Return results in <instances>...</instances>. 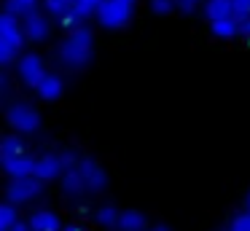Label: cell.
Here are the masks:
<instances>
[{
    "label": "cell",
    "instance_id": "6da1fadb",
    "mask_svg": "<svg viewBox=\"0 0 250 231\" xmlns=\"http://www.w3.org/2000/svg\"><path fill=\"white\" fill-rule=\"evenodd\" d=\"M92 54H94V35L89 27H76L70 30V35L62 41L60 46V62L67 64L73 70H81L92 62Z\"/></svg>",
    "mask_w": 250,
    "mask_h": 231
},
{
    "label": "cell",
    "instance_id": "7a4b0ae2",
    "mask_svg": "<svg viewBox=\"0 0 250 231\" xmlns=\"http://www.w3.org/2000/svg\"><path fill=\"white\" fill-rule=\"evenodd\" d=\"M22 27H19L17 16L3 11L0 14V64H8L14 62V54L22 48L24 38H22Z\"/></svg>",
    "mask_w": 250,
    "mask_h": 231
},
{
    "label": "cell",
    "instance_id": "3957f363",
    "mask_svg": "<svg viewBox=\"0 0 250 231\" xmlns=\"http://www.w3.org/2000/svg\"><path fill=\"white\" fill-rule=\"evenodd\" d=\"M135 3L137 0H103V5L97 11V21L108 30L124 27L135 14Z\"/></svg>",
    "mask_w": 250,
    "mask_h": 231
},
{
    "label": "cell",
    "instance_id": "277c9868",
    "mask_svg": "<svg viewBox=\"0 0 250 231\" xmlns=\"http://www.w3.org/2000/svg\"><path fill=\"white\" fill-rule=\"evenodd\" d=\"M6 121L14 126V132L30 134V132L38 129L41 116H38V110H35L33 105H27V102H14V105H8V110H6Z\"/></svg>",
    "mask_w": 250,
    "mask_h": 231
},
{
    "label": "cell",
    "instance_id": "5b68a950",
    "mask_svg": "<svg viewBox=\"0 0 250 231\" xmlns=\"http://www.w3.org/2000/svg\"><path fill=\"white\" fill-rule=\"evenodd\" d=\"M43 191V183L38 180V177H17V180L8 183L6 188V196L11 204H27L30 199H35L38 193Z\"/></svg>",
    "mask_w": 250,
    "mask_h": 231
},
{
    "label": "cell",
    "instance_id": "8992f818",
    "mask_svg": "<svg viewBox=\"0 0 250 231\" xmlns=\"http://www.w3.org/2000/svg\"><path fill=\"white\" fill-rule=\"evenodd\" d=\"M17 73H19V78H22L24 86H38L46 75L43 57H41V54H24L17 64Z\"/></svg>",
    "mask_w": 250,
    "mask_h": 231
},
{
    "label": "cell",
    "instance_id": "52a82bcc",
    "mask_svg": "<svg viewBox=\"0 0 250 231\" xmlns=\"http://www.w3.org/2000/svg\"><path fill=\"white\" fill-rule=\"evenodd\" d=\"M78 172H81V177H83V183H86L89 191L97 193V191H103V188L108 186V175H105L103 167H100L94 159H86V156H83L81 164H78Z\"/></svg>",
    "mask_w": 250,
    "mask_h": 231
},
{
    "label": "cell",
    "instance_id": "ba28073f",
    "mask_svg": "<svg viewBox=\"0 0 250 231\" xmlns=\"http://www.w3.org/2000/svg\"><path fill=\"white\" fill-rule=\"evenodd\" d=\"M62 172H65V167H62V156L46 153V156H41V159H35V177H38L41 183L54 180V177L62 175Z\"/></svg>",
    "mask_w": 250,
    "mask_h": 231
},
{
    "label": "cell",
    "instance_id": "9c48e42d",
    "mask_svg": "<svg viewBox=\"0 0 250 231\" xmlns=\"http://www.w3.org/2000/svg\"><path fill=\"white\" fill-rule=\"evenodd\" d=\"M24 38H30V41L35 43H43L46 38H49V21H46V16L41 14V11H35V14L24 16Z\"/></svg>",
    "mask_w": 250,
    "mask_h": 231
},
{
    "label": "cell",
    "instance_id": "30bf717a",
    "mask_svg": "<svg viewBox=\"0 0 250 231\" xmlns=\"http://www.w3.org/2000/svg\"><path fill=\"white\" fill-rule=\"evenodd\" d=\"M3 169L8 172V177H11V180H17V177H33L35 175V159H30L27 153L17 156V159L3 161Z\"/></svg>",
    "mask_w": 250,
    "mask_h": 231
},
{
    "label": "cell",
    "instance_id": "8fae6325",
    "mask_svg": "<svg viewBox=\"0 0 250 231\" xmlns=\"http://www.w3.org/2000/svg\"><path fill=\"white\" fill-rule=\"evenodd\" d=\"M86 191L89 188H86V183H83V177H81L78 169H67L65 175H62V193H65V196L78 199L81 193H86Z\"/></svg>",
    "mask_w": 250,
    "mask_h": 231
},
{
    "label": "cell",
    "instance_id": "7c38bea8",
    "mask_svg": "<svg viewBox=\"0 0 250 231\" xmlns=\"http://www.w3.org/2000/svg\"><path fill=\"white\" fill-rule=\"evenodd\" d=\"M62 86H65V81H62L57 73H46L43 81L35 86V91H38L41 100H57V97L62 94Z\"/></svg>",
    "mask_w": 250,
    "mask_h": 231
},
{
    "label": "cell",
    "instance_id": "4fadbf2b",
    "mask_svg": "<svg viewBox=\"0 0 250 231\" xmlns=\"http://www.w3.org/2000/svg\"><path fill=\"white\" fill-rule=\"evenodd\" d=\"M205 16L210 21L234 19V0H207L205 3Z\"/></svg>",
    "mask_w": 250,
    "mask_h": 231
},
{
    "label": "cell",
    "instance_id": "5bb4252c",
    "mask_svg": "<svg viewBox=\"0 0 250 231\" xmlns=\"http://www.w3.org/2000/svg\"><path fill=\"white\" fill-rule=\"evenodd\" d=\"M30 229L33 231H60V218L51 210H35L30 218Z\"/></svg>",
    "mask_w": 250,
    "mask_h": 231
},
{
    "label": "cell",
    "instance_id": "9a60e30c",
    "mask_svg": "<svg viewBox=\"0 0 250 231\" xmlns=\"http://www.w3.org/2000/svg\"><path fill=\"white\" fill-rule=\"evenodd\" d=\"M210 30H212L215 38L231 41V38L239 35V21L237 19H218V21H210Z\"/></svg>",
    "mask_w": 250,
    "mask_h": 231
},
{
    "label": "cell",
    "instance_id": "2e32d148",
    "mask_svg": "<svg viewBox=\"0 0 250 231\" xmlns=\"http://www.w3.org/2000/svg\"><path fill=\"white\" fill-rule=\"evenodd\" d=\"M0 156H3V161L17 159V156H24L22 137H19V134H8V137H3V143H0Z\"/></svg>",
    "mask_w": 250,
    "mask_h": 231
},
{
    "label": "cell",
    "instance_id": "e0dca14e",
    "mask_svg": "<svg viewBox=\"0 0 250 231\" xmlns=\"http://www.w3.org/2000/svg\"><path fill=\"white\" fill-rule=\"evenodd\" d=\"M119 231H146V218L137 210H124L119 218Z\"/></svg>",
    "mask_w": 250,
    "mask_h": 231
},
{
    "label": "cell",
    "instance_id": "ac0fdd59",
    "mask_svg": "<svg viewBox=\"0 0 250 231\" xmlns=\"http://www.w3.org/2000/svg\"><path fill=\"white\" fill-rule=\"evenodd\" d=\"M94 218H97L100 226H105V229H119V218L121 212L113 207V204H103V207L94 212Z\"/></svg>",
    "mask_w": 250,
    "mask_h": 231
},
{
    "label": "cell",
    "instance_id": "d6986e66",
    "mask_svg": "<svg viewBox=\"0 0 250 231\" xmlns=\"http://www.w3.org/2000/svg\"><path fill=\"white\" fill-rule=\"evenodd\" d=\"M100 5H103V0H73V14L78 16V19H86V16H97V11H100Z\"/></svg>",
    "mask_w": 250,
    "mask_h": 231
},
{
    "label": "cell",
    "instance_id": "ffe728a7",
    "mask_svg": "<svg viewBox=\"0 0 250 231\" xmlns=\"http://www.w3.org/2000/svg\"><path fill=\"white\" fill-rule=\"evenodd\" d=\"M19 223V215H17V204L6 202L0 207V231H11L14 226Z\"/></svg>",
    "mask_w": 250,
    "mask_h": 231
},
{
    "label": "cell",
    "instance_id": "44dd1931",
    "mask_svg": "<svg viewBox=\"0 0 250 231\" xmlns=\"http://www.w3.org/2000/svg\"><path fill=\"white\" fill-rule=\"evenodd\" d=\"M35 5H38V0H8L6 11H8V14H14V16H30V14L38 11Z\"/></svg>",
    "mask_w": 250,
    "mask_h": 231
},
{
    "label": "cell",
    "instance_id": "7402d4cb",
    "mask_svg": "<svg viewBox=\"0 0 250 231\" xmlns=\"http://www.w3.org/2000/svg\"><path fill=\"white\" fill-rule=\"evenodd\" d=\"M70 8H73V0H46V11L57 19H62Z\"/></svg>",
    "mask_w": 250,
    "mask_h": 231
},
{
    "label": "cell",
    "instance_id": "603a6c76",
    "mask_svg": "<svg viewBox=\"0 0 250 231\" xmlns=\"http://www.w3.org/2000/svg\"><path fill=\"white\" fill-rule=\"evenodd\" d=\"M229 231H250V212L237 215V218L231 220V226H229Z\"/></svg>",
    "mask_w": 250,
    "mask_h": 231
},
{
    "label": "cell",
    "instance_id": "cb8c5ba5",
    "mask_svg": "<svg viewBox=\"0 0 250 231\" xmlns=\"http://www.w3.org/2000/svg\"><path fill=\"white\" fill-rule=\"evenodd\" d=\"M151 8L156 11V14H169L172 8H178V3H175V0H151Z\"/></svg>",
    "mask_w": 250,
    "mask_h": 231
},
{
    "label": "cell",
    "instance_id": "d4e9b609",
    "mask_svg": "<svg viewBox=\"0 0 250 231\" xmlns=\"http://www.w3.org/2000/svg\"><path fill=\"white\" fill-rule=\"evenodd\" d=\"M250 16V0H234V19Z\"/></svg>",
    "mask_w": 250,
    "mask_h": 231
},
{
    "label": "cell",
    "instance_id": "484cf974",
    "mask_svg": "<svg viewBox=\"0 0 250 231\" xmlns=\"http://www.w3.org/2000/svg\"><path fill=\"white\" fill-rule=\"evenodd\" d=\"M239 21V35L250 38V16H245V19H237Z\"/></svg>",
    "mask_w": 250,
    "mask_h": 231
},
{
    "label": "cell",
    "instance_id": "4316f807",
    "mask_svg": "<svg viewBox=\"0 0 250 231\" xmlns=\"http://www.w3.org/2000/svg\"><path fill=\"white\" fill-rule=\"evenodd\" d=\"M11 231H33V229H30V223H22V220H19V223L14 226Z\"/></svg>",
    "mask_w": 250,
    "mask_h": 231
},
{
    "label": "cell",
    "instance_id": "83f0119b",
    "mask_svg": "<svg viewBox=\"0 0 250 231\" xmlns=\"http://www.w3.org/2000/svg\"><path fill=\"white\" fill-rule=\"evenodd\" d=\"M148 231H169L167 226H153V229H148Z\"/></svg>",
    "mask_w": 250,
    "mask_h": 231
},
{
    "label": "cell",
    "instance_id": "f1b7e54d",
    "mask_svg": "<svg viewBox=\"0 0 250 231\" xmlns=\"http://www.w3.org/2000/svg\"><path fill=\"white\" fill-rule=\"evenodd\" d=\"M65 231H83L81 226H70V229H65Z\"/></svg>",
    "mask_w": 250,
    "mask_h": 231
},
{
    "label": "cell",
    "instance_id": "f546056e",
    "mask_svg": "<svg viewBox=\"0 0 250 231\" xmlns=\"http://www.w3.org/2000/svg\"><path fill=\"white\" fill-rule=\"evenodd\" d=\"M248 204H250V199H248Z\"/></svg>",
    "mask_w": 250,
    "mask_h": 231
}]
</instances>
